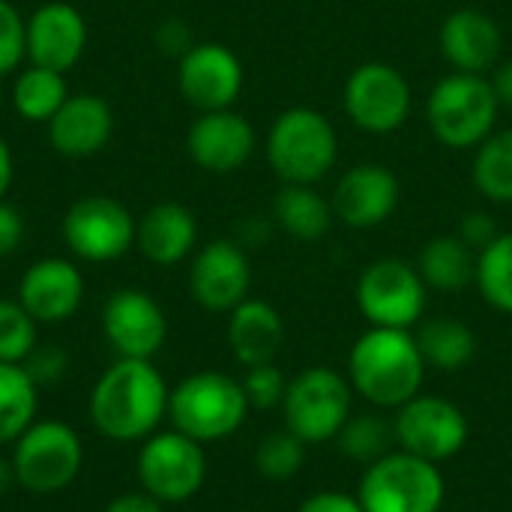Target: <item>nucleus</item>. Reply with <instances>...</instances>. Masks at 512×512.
<instances>
[{"mask_svg": "<svg viewBox=\"0 0 512 512\" xmlns=\"http://www.w3.org/2000/svg\"><path fill=\"white\" fill-rule=\"evenodd\" d=\"M168 384L150 360L111 363L90 390V420L108 441L132 444L150 438L168 417Z\"/></svg>", "mask_w": 512, "mask_h": 512, "instance_id": "1", "label": "nucleus"}, {"mask_svg": "<svg viewBox=\"0 0 512 512\" xmlns=\"http://www.w3.org/2000/svg\"><path fill=\"white\" fill-rule=\"evenodd\" d=\"M426 369L411 330L369 327L348 357L351 390L378 408H402L411 402L423 387Z\"/></svg>", "mask_w": 512, "mask_h": 512, "instance_id": "2", "label": "nucleus"}, {"mask_svg": "<svg viewBox=\"0 0 512 512\" xmlns=\"http://www.w3.org/2000/svg\"><path fill=\"white\" fill-rule=\"evenodd\" d=\"M249 414V399L240 381L222 372H195L168 396V420L177 432L198 444L231 438Z\"/></svg>", "mask_w": 512, "mask_h": 512, "instance_id": "3", "label": "nucleus"}, {"mask_svg": "<svg viewBox=\"0 0 512 512\" xmlns=\"http://www.w3.org/2000/svg\"><path fill=\"white\" fill-rule=\"evenodd\" d=\"M336 156V129L315 108H288L267 132V162L282 183L315 186L330 174Z\"/></svg>", "mask_w": 512, "mask_h": 512, "instance_id": "4", "label": "nucleus"}, {"mask_svg": "<svg viewBox=\"0 0 512 512\" xmlns=\"http://www.w3.org/2000/svg\"><path fill=\"white\" fill-rule=\"evenodd\" d=\"M501 102L486 75L453 72L441 78L426 102V120L432 135L450 150L480 147L498 120Z\"/></svg>", "mask_w": 512, "mask_h": 512, "instance_id": "5", "label": "nucleus"}, {"mask_svg": "<svg viewBox=\"0 0 512 512\" xmlns=\"http://www.w3.org/2000/svg\"><path fill=\"white\" fill-rule=\"evenodd\" d=\"M15 486L30 495H57L69 489L84 468V444L78 432L60 420H33L12 444Z\"/></svg>", "mask_w": 512, "mask_h": 512, "instance_id": "6", "label": "nucleus"}, {"mask_svg": "<svg viewBox=\"0 0 512 512\" xmlns=\"http://www.w3.org/2000/svg\"><path fill=\"white\" fill-rule=\"evenodd\" d=\"M357 501L366 512H441L444 477L438 465L393 450L366 468Z\"/></svg>", "mask_w": 512, "mask_h": 512, "instance_id": "7", "label": "nucleus"}, {"mask_svg": "<svg viewBox=\"0 0 512 512\" xmlns=\"http://www.w3.org/2000/svg\"><path fill=\"white\" fill-rule=\"evenodd\" d=\"M285 429L303 444L336 441L339 429L351 417V381L330 366L303 369L288 381L282 399Z\"/></svg>", "mask_w": 512, "mask_h": 512, "instance_id": "8", "label": "nucleus"}, {"mask_svg": "<svg viewBox=\"0 0 512 512\" xmlns=\"http://www.w3.org/2000/svg\"><path fill=\"white\" fill-rule=\"evenodd\" d=\"M135 465L141 489L165 507L192 501L207 480L204 444L177 429L153 432L150 438H144Z\"/></svg>", "mask_w": 512, "mask_h": 512, "instance_id": "9", "label": "nucleus"}, {"mask_svg": "<svg viewBox=\"0 0 512 512\" xmlns=\"http://www.w3.org/2000/svg\"><path fill=\"white\" fill-rule=\"evenodd\" d=\"M63 243L87 264H111L135 246V216L108 195H84L63 216Z\"/></svg>", "mask_w": 512, "mask_h": 512, "instance_id": "10", "label": "nucleus"}, {"mask_svg": "<svg viewBox=\"0 0 512 512\" xmlns=\"http://www.w3.org/2000/svg\"><path fill=\"white\" fill-rule=\"evenodd\" d=\"M426 282L408 261L381 258L360 273L357 306L372 327L411 330L426 309Z\"/></svg>", "mask_w": 512, "mask_h": 512, "instance_id": "11", "label": "nucleus"}, {"mask_svg": "<svg viewBox=\"0 0 512 512\" xmlns=\"http://www.w3.org/2000/svg\"><path fill=\"white\" fill-rule=\"evenodd\" d=\"M393 432L399 450L426 459L432 465H441L465 450L468 417L450 399L417 393L411 402L396 408Z\"/></svg>", "mask_w": 512, "mask_h": 512, "instance_id": "12", "label": "nucleus"}, {"mask_svg": "<svg viewBox=\"0 0 512 512\" xmlns=\"http://www.w3.org/2000/svg\"><path fill=\"white\" fill-rule=\"evenodd\" d=\"M345 114L369 135H390L411 114V87L405 75L381 60L357 66L345 81Z\"/></svg>", "mask_w": 512, "mask_h": 512, "instance_id": "13", "label": "nucleus"}, {"mask_svg": "<svg viewBox=\"0 0 512 512\" xmlns=\"http://www.w3.org/2000/svg\"><path fill=\"white\" fill-rule=\"evenodd\" d=\"M177 87L183 99L204 111L231 108L243 90V66L222 42H198L180 54Z\"/></svg>", "mask_w": 512, "mask_h": 512, "instance_id": "14", "label": "nucleus"}, {"mask_svg": "<svg viewBox=\"0 0 512 512\" xmlns=\"http://www.w3.org/2000/svg\"><path fill=\"white\" fill-rule=\"evenodd\" d=\"M102 333L117 357L150 360L165 345L168 318L150 294L138 288H123L105 300Z\"/></svg>", "mask_w": 512, "mask_h": 512, "instance_id": "15", "label": "nucleus"}, {"mask_svg": "<svg viewBox=\"0 0 512 512\" xmlns=\"http://www.w3.org/2000/svg\"><path fill=\"white\" fill-rule=\"evenodd\" d=\"M252 267L234 240L207 243L189 267V291L207 312H231L249 297Z\"/></svg>", "mask_w": 512, "mask_h": 512, "instance_id": "16", "label": "nucleus"}, {"mask_svg": "<svg viewBox=\"0 0 512 512\" xmlns=\"http://www.w3.org/2000/svg\"><path fill=\"white\" fill-rule=\"evenodd\" d=\"M399 177L378 165V162H363L354 165L351 171L342 174V180L333 189V213L342 219L348 228H378L384 225L393 210L399 207Z\"/></svg>", "mask_w": 512, "mask_h": 512, "instance_id": "17", "label": "nucleus"}, {"mask_svg": "<svg viewBox=\"0 0 512 512\" xmlns=\"http://www.w3.org/2000/svg\"><path fill=\"white\" fill-rule=\"evenodd\" d=\"M186 150L198 168L210 174H234L255 153V129L231 108L204 111L186 135Z\"/></svg>", "mask_w": 512, "mask_h": 512, "instance_id": "18", "label": "nucleus"}, {"mask_svg": "<svg viewBox=\"0 0 512 512\" xmlns=\"http://www.w3.org/2000/svg\"><path fill=\"white\" fill-rule=\"evenodd\" d=\"M87 48V21L84 15L63 3H42L27 18V60L33 66L69 72Z\"/></svg>", "mask_w": 512, "mask_h": 512, "instance_id": "19", "label": "nucleus"}, {"mask_svg": "<svg viewBox=\"0 0 512 512\" xmlns=\"http://www.w3.org/2000/svg\"><path fill=\"white\" fill-rule=\"evenodd\" d=\"M84 300V276L69 258L33 261L18 285V303L36 324L69 321Z\"/></svg>", "mask_w": 512, "mask_h": 512, "instance_id": "20", "label": "nucleus"}, {"mask_svg": "<svg viewBox=\"0 0 512 512\" xmlns=\"http://www.w3.org/2000/svg\"><path fill=\"white\" fill-rule=\"evenodd\" d=\"M438 45H441L444 60L456 72L486 75L489 69H495L501 57L504 36L492 15L480 9H456L444 18Z\"/></svg>", "mask_w": 512, "mask_h": 512, "instance_id": "21", "label": "nucleus"}, {"mask_svg": "<svg viewBox=\"0 0 512 512\" xmlns=\"http://www.w3.org/2000/svg\"><path fill=\"white\" fill-rule=\"evenodd\" d=\"M48 141L60 156L84 159L99 153L114 132L111 105L96 93H69L60 111L45 123Z\"/></svg>", "mask_w": 512, "mask_h": 512, "instance_id": "22", "label": "nucleus"}, {"mask_svg": "<svg viewBox=\"0 0 512 512\" xmlns=\"http://www.w3.org/2000/svg\"><path fill=\"white\" fill-rule=\"evenodd\" d=\"M198 243V222L186 204L159 201L153 204L135 231V246L156 267H174L189 258Z\"/></svg>", "mask_w": 512, "mask_h": 512, "instance_id": "23", "label": "nucleus"}, {"mask_svg": "<svg viewBox=\"0 0 512 512\" xmlns=\"http://www.w3.org/2000/svg\"><path fill=\"white\" fill-rule=\"evenodd\" d=\"M282 342L285 324L270 303L246 297L237 309L228 312V345L246 369L273 363Z\"/></svg>", "mask_w": 512, "mask_h": 512, "instance_id": "24", "label": "nucleus"}, {"mask_svg": "<svg viewBox=\"0 0 512 512\" xmlns=\"http://www.w3.org/2000/svg\"><path fill=\"white\" fill-rule=\"evenodd\" d=\"M273 216H276L279 228L300 243L321 240L336 219L333 204L327 198H321V192H315V186H297V183H282V189L276 192V201H273Z\"/></svg>", "mask_w": 512, "mask_h": 512, "instance_id": "25", "label": "nucleus"}, {"mask_svg": "<svg viewBox=\"0 0 512 512\" xmlns=\"http://www.w3.org/2000/svg\"><path fill=\"white\" fill-rule=\"evenodd\" d=\"M417 273L423 276L426 288L456 294L477 279V252L465 246L456 234L432 237L420 252Z\"/></svg>", "mask_w": 512, "mask_h": 512, "instance_id": "26", "label": "nucleus"}, {"mask_svg": "<svg viewBox=\"0 0 512 512\" xmlns=\"http://www.w3.org/2000/svg\"><path fill=\"white\" fill-rule=\"evenodd\" d=\"M69 99V84L66 72L45 69V66H27L15 75L12 84V108L27 120V123H48L60 105Z\"/></svg>", "mask_w": 512, "mask_h": 512, "instance_id": "27", "label": "nucleus"}, {"mask_svg": "<svg viewBox=\"0 0 512 512\" xmlns=\"http://www.w3.org/2000/svg\"><path fill=\"white\" fill-rule=\"evenodd\" d=\"M417 348L432 369L456 372L468 366L477 354V336L468 324L456 318H432L417 330Z\"/></svg>", "mask_w": 512, "mask_h": 512, "instance_id": "28", "label": "nucleus"}, {"mask_svg": "<svg viewBox=\"0 0 512 512\" xmlns=\"http://www.w3.org/2000/svg\"><path fill=\"white\" fill-rule=\"evenodd\" d=\"M39 387L18 363H0V447L15 444L36 420Z\"/></svg>", "mask_w": 512, "mask_h": 512, "instance_id": "29", "label": "nucleus"}, {"mask_svg": "<svg viewBox=\"0 0 512 512\" xmlns=\"http://www.w3.org/2000/svg\"><path fill=\"white\" fill-rule=\"evenodd\" d=\"M474 186L495 204H512V129L489 135L474 156Z\"/></svg>", "mask_w": 512, "mask_h": 512, "instance_id": "30", "label": "nucleus"}, {"mask_svg": "<svg viewBox=\"0 0 512 512\" xmlns=\"http://www.w3.org/2000/svg\"><path fill=\"white\" fill-rule=\"evenodd\" d=\"M477 288L483 300L512 315V231H501L498 240H492L480 255H477Z\"/></svg>", "mask_w": 512, "mask_h": 512, "instance_id": "31", "label": "nucleus"}, {"mask_svg": "<svg viewBox=\"0 0 512 512\" xmlns=\"http://www.w3.org/2000/svg\"><path fill=\"white\" fill-rule=\"evenodd\" d=\"M339 441V450L360 462V465H372L378 459H384L390 450V444H396V432H393V423H387L384 417L378 414H357V417H348L345 426L339 429L336 435Z\"/></svg>", "mask_w": 512, "mask_h": 512, "instance_id": "32", "label": "nucleus"}, {"mask_svg": "<svg viewBox=\"0 0 512 512\" xmlns=\"http://www.w3.org/2000/svg\"><path fill=\"white\" fill-rule=\"evenodd\" d=\"M303 456H306V444L294 432L282 429V432L267 435L258 444V450H255V468H258V474L264 480L285 483V480H291V477L300 474Z\"/></svg>", "mask_w": 512, "mask_h": 512, "instance_id": "33", "label": "nucleus"}, {"mask_svg": "<svg viewBox=\"0 0 512 512\" xmlns=\"http://www.w3.org/2000/svg\"><path fill=\"white\" fill-rule=\"evenodd\" d=\"M36 348V321L18 300H0V363H24Z\"/></svg>", "mask_w": 512, "mask_h": 512, "instance_id": "34", "label": "nucleus"}, {"mask_svg": "<svg viewBox=\"0 0 512 512\" xmlns=\"http://www.w3.org/2000/svg\"><path fill=\"white\" fill-rule=\"evenodd\" d=\"M21 60H27V18L9 0H0V78L18 72Z\"/></svg>", "mask_w": 512, "mask_h": 512, "instance_id": "35", "label": "nucleus"}, {"mask_svg": "<svg viewBox=\"0 0 512 512\" xmlns=\"http://www.w3.org/2000/svg\"><path fill=\"white\" fill-rule=\"evenodd\" d=\"M240 384H243V390H246L249 408H258V411L282 408L288 381H285V375H282L273 363L249 366V372H246V378H243Z\"/></svg>", "mask_w": 512, "mask_h": 512, "instance_id": "36", "label": "nucleus"}, {"mask_svg": "<svg viewBox=\"0 0 512 512\" xmlns=\"http://www.w3.org/2000/svg\"><path fill=\"white\" fill-rule=\"evenodd\" d=\"M66 363H69L66 354L57 345H42V348L36 345L33 354L21 366L36 381V387H42V384H57L63 378V372H66Z\"/></svg>", "mask_w": 512, "mask_h": 512, "instance_id": "37", "label": "nucleus"}, {"mask_svg": "<svg viewBox=\"0 0 512 512\" xmlns=\"http://www.w3.org/2000/svg\"><path fill=\"white\" fill-rule=\"evenodd\" d=\"M498 234H501L498 222H495L489 213H483V210L465 213V216L459 219V228H456V237H459L465 246H471L477 255H480L492 240H498Z\"/></svg>", "mask_w": 512, "mask_h": 512, "instance_id": "38", "label": "nucleus"}, {"mask_svg": "<svg viewBox=\"0 0 512 512\" xmlns=\"http://www.w3.org/2000/svg\"><path fill=\"white\" fill-rule=\"evenodd\" d=\"M21 240H24V219H21V213L12 204L0 201V258H9L21 246Z\"/></svg>", "mask_w": 512, "mask_h": 512, "instance_id": "39", "label": "nucleus"}, {"mask_svg": "<svg viewBox=\"0 0 512 512\" xmlns=\"http://www.w3.org/2000/svg\"><path fill=\"white\" fill-rule=\"evenodd\" d=\"M297 512H366L363 504L351 495L342 492H318L312 498H306Z\"/></svg>", "mask_w": 512, "mask_h": 512, "instance_id": "40", "label": "nucleus"}, {"mask_svg": "<svg viewBox=\"0 0 512 512\" xmlns=\"http://www.w3.org/2000/svg\"><path fill=\"white\" fill-rule=\"evenodd\" d=\"M102 512H165V504L141 489V492H126V495L111 498Z\"/></svg>", "mask_w": 512, "mask_h": 512, "instance_id": "41", "label": "nucleus"}, {"mask_svg": "<svg viewBox=\"0 0 512 512\" xmlns=\"http://www.w3.org/2000/svg\"><path fill=\"white\" fill-rule=\"evenodd\" d=\"M489 81H492V87H495L498 102H501V105H507V108H512V60L501 63Z\"/></svg>", "mask_w": 512, "mask_h": 512, "instance_id": "42", "label": "nucleus"}, {"mask_svg": "<svg viewBox=\"0 0 512 512\" xmlns=\"http://www.w3.org/2000/svg\"><path fill=\"white\" fill-rule=\"evenodd\" d=\"M9 186H12V150L0 135V201L6 198Z\"/></svg>", "mask_w": 512, "mask_h": 512, "instance_id": "43", "label": "nucleus"}, {"mask_svg": "<svg viewBox=\"0 0 512 512\" xmlns=\"http://www.w3.org/2000/svg\"><path fill=\"white\" fill-rule=\"evenodd\" d=\"M15 486V474H12V462L0 456V498Z\"/></svg>", "mask_w": 512, "mask_h": 512, "instance_id": "44", "label": "nucleus"}, {"mask_svg": "<svg viewBox=\"0 0 512 512\" xmlns=\"http://www.w3.org/2000/svg\"><path fill=\"white\" fill-rule=\"evenodd\" d=\"M0 96H3V93H0Z\"/></svg>", "mask_w": 512, "mask_h": 512, "instance_id": "45", "label": "nucleus"}]
</instances>
